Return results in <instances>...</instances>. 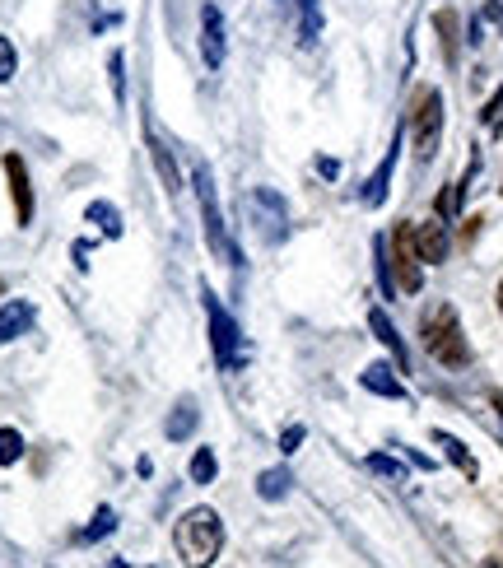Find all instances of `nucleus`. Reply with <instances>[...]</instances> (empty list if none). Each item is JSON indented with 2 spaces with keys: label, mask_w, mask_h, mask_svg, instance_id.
<instances>
[{
  "label": "nucleus",
  "mask_w": 503,
  "mask_h": 568,
  "mask_svg": "<svg viewBox=\"0 0 503 568\" xmlns=\"http://www.w3.org/2000/svg\"><path fill=\"white\" fill-rule=\"evenodd\" d=\"M485 19H490V24H499V28H503V10H499V5H485Z\"/></svg>",
  "instance_id": "nucleus-32"
},
{
  "label": "nucleus",
  "mask_w": 503,
  "mask_h": 568,
  "mask_svg": "<svg viewBox=\"0 0 503 568\" xmlns=\"http://www.w3.org/2000/svg\"><path fill=\"white\" fill-rule=\"evenodd\" d=\"M317 173H322V177H340V163L322 154V159H317Z\"/></svg>",
  "instance_id": "nucleus-31"
},
{
  "label": "nucleus",
  "mask_w": 503,
  "mask_h": 568,
  "mask_svg": "<svg viewBox=\"0 0 503 568\" xmlns=\"http://www.w3.org/2000/svg\"><path fill=\"white\" fill-rule=\"evenodd\" d=\"M415 252H420L424 266L448 261V229H443V219H424V224H415Z\"/></svg>",
  "instance_id": "nucleus-11"
},
{
  "label": "nucleus",
  "mask_w": 503,
  "mask_h": 568,
  "mask_svg": "<svg viewBox=\"0 0 503 568\" xmlns=\"http://www.w3.org/2000/svg\"><path fill=\"white\" fill-rule=\"evenodd\" d=\"M480 117H485V126H490V131H499V126H503V89L490 98V103H485V112H480Z\"/></svg>",
  "instance_id": "nucleus-30"
},
{
  "label": "nucleus",
  "mask_w": 503,
  "mask_h": 568,
  "mask_svg": "<svg viewBox=\"0 0 503 568\" xmlns=\"http://www.w3.org/2000/svg\"><path fill=\"white\" fill-rule=\"evenodd\" d=\"M84 219H89L98 233H108V238H122V215H117V205H112V201H94L89 210H84Z\"/></svg>",
  "instance_id": "nucleus-19"
},
{
  "label": "nucleus",
  "mask_w": 503,
  "mask_h": 568,
  "mask_svg": "<svg viewBox=\"0 0 503 568\" xmlns=\"http://www.w3.org/2000/svg\"><path fill=\"white\" fill-rule=\"evenodd\" d=\"M173 541L187 568H210L219 559V550H224V517L215 508H191V513L177 517Z\"/></svg>",
  "instance_id": "nucleus-1"
},
{
  "label": "nucleus",
  "mask_w": 503,
  "mask_h": 568,
  "mask_svg": "<svg viewBox=\"0 0 503 568\" xmlns=\"http://www.w3.org/2000/svg\"><path fill=\"white\" fill-rule=\"evenodd\" d=\"M191 485H215V475H219V457H215V447H196L191 452Z\"/></svg>",
  "instance_id": "nucleus-20"
},
{
  "label": "nucleus",
  "mask_w": 503,
  "mask_h": 568,
  "mask_svg": "<svg viewBox=\"0 0 503 568\" xmlns=\"http://www.w3.org/2000/svg\"><path fill=\"white\" fill-rule=\"evenodd\" d=\"M373 257H378V284L382 294H396V275H392V257H387V238L373 243Z\"/></svg>",
  "instance_id": "nucleus-25"
},
{
  "label": "nucleus",
  "mask_w": 503,
  "mask_h": 568,
  "mask_svg": "<svg viewBox=\"0 0 503 568\" xmlns=\"http://www.w3.org/2000/svg\"><path fill=\"white\" fill-rule=\"evenodd\" d=\"M359 382H364V392H373V396H387V401H406V382L396 378L387 364H368L364 373H359Z\"/></svg>",
  "instance_id": "nucleus-13"
},
{
  "label": "nucleus",
  "mask_w": 503,
  "mask_h": 568,
  "mask_svg": "<svg viewBox=\"0 0 503 568\" xmlns=\"http://www.w3.org/2000/svg\"><path fill=\"white\" fill-rule=\"evenodd\" d=\"M5 177H10V196H14V219L19 229L33 224V182H28V163L19 154H5Z\"/></svg>",
  "instance_id": "nucleus-9"
},
{
  "label": "nucleus",
  "mask_w": 503,
  "mask_h": 568,
  "mask_svg": "<svg viewBox=\"0 0 503 568\" xmlns=\"http://www.w3.org/2000/svg\"><path fill=\"white\" fill-rule=\"evenodd\" d=\"M289 489H294V475H289V466H271V471L257 475V494H261L266 503L289 499Z\"/></svg>",
  "instance_id": "nucleus-16"
},
{
  "label": "nucleus",
  "mask_w": 503,
  "mask_h": 568,
  "mask_svg": "<svg viewBox=\"0 0 503 568\" xmlns=\"http://www.w3.org/2000/svg\"><path fill=\"white\" fill-rule=\"evenodd\" d=\"M299 5V42H317L322 33V5L317 0H294Z\"/></svg>",
  "instance_id": "nucleus-21"
},
{
  "label": "nucleus",
  "mask_w": 503,
  "mask_h": 568,
  "mask_svg": "<svg viewBox=\"0 0 503 568\" xmlns=\"http://www.w3.org/2000/svg\"><path fill=\"white\" fill-rule=\"evenodd\" d=\"M303 438H308V429H303V424H289V429L280 433V452H285V457H294V452L303 447Z\"/></svg>",
  "instance_id": "nucleus-28"
},
{
  "label": "nucleus",
  "mask_w": 503,
  "mask_h": 568,
  "mask_svg": "<svg viewBox=\"0 0 503 568\" xmlns=\"http://www.w3.org/2000/svg\"><path fill=\"white\" fill-rule=\"evenodd\" d=\"M108 80H112V98H117V103H126V56L122 52L108 56Z\"/></svg>",
  "instance_id": "nucleus-26"
},
{
  "label": "nucleus",
  "mask_w": 503,
  "mask_h": 568,
  "mask_svg": "<svg viewBox=\"0 0 503 568\" xmlns=\"http://www.w3.org/2000/svg\"><path fill=\"white\" fill-rule=\"evenodd\" d=\"M410 140H415V159L429 163L443 140V94L438 89H420L410 103Z\"/></svg>",
  "instance_id": "nucleus-6"
},
{
  "label": "nucleus",
  "mask_w": 503,
  "mask_h": 568,
  "mask_svg": "<svg viewBox=\"0 0 503 568\" xmlns=\"http://www.w3.org/2000/svg\"><path fill=\"white\" fill-rule=\"evenodd\" d=\"M485 568H503V564H499V559H494V564H485Z\"/></svg>",
  "instance_id": "nucleus-34"
},
{
  "label": "nucleus",
  "mask_w": 503,
  "mask_h": 568,
  "mask_svg": "<svg viewBox=\"0 0 503 568\" xmlns=\"http://www.w3.org/2000/svg\"><path fill=\"white\" fill-rule=\"evenodd\" d=\"M243 215H247V224L257 229V238L261 243H285L289 238V205H285V196L280 191H271V187H252L243 196Z\"/></svg>",
  "instance_id": "nucleus-5"
},
{
  "label": "nucleus",
  "mask_w": 503,
  "mask_h": 568,
  "mask_svg": "<svg viewBox=\"0 0 503 568\" xmlns=\"http://www.w3.org/2000/svg\"><path fill=\"white\" fill-rule=\"evenodd\" d=\"M499 410H503V396H499Z\"/></svg>",
  "instance_id": "nucleus-35"
},
{
  "label": "nucleus",
  "mask_w": 503,
  "mask_h": 568,
  "mask_svg": "<svg viewBox=\"0 0 503 568\" xmlns=\"http://www.w3.org/2000/svg\"><path fill=\"white\" fill-rule=\"evenodd\" d=\"M420 340H424V350L434 354V364H443V368L471 364V345H466V331H462V322H457L452 303H434V308L424 312Z\"/></svg>",
  "instance_id": "nucleus-2"
},
{
  "label": "nucleus",
  "mask_w": 503,
  "mask_h": 568,
  "mask_svg": "<svg viewBox=\"0 0 503 568\" xmlns=\"http://www.w3.org/2000/svg\"><path fill=\"white\" fill-rule=\"evenodd\" d=\"M145 145H150V159H154V168H159V177H164V191L177 196V191H182V173H177L173 149L164 145V136H159V126L154 122H145Z\"/></svg>",
  "instance_id": "nucleus-10"
},
{
  "label": "nucleus",
  "mask_w": 503,
  "mask_h": 568,
  "mask_svg": "<svg viewBox=\"0 0 503 568\" xmlns=\"http://www.w3.org/2000/svg\"><path fill=\"white\" fill-rule=\"evenodd\" d=\"M112 531H117V513H112V508H98L94 522L80 531V541H103V536H112Z\"/></svg>",
  "instance_id": "nucleus-23"
},
{
  "label": "nucleus",
  "mask_w": 503,
  "mask_h": 568,
  "mask_svg": "<svg viewBox=\"0 0 503 568\" xmlns=\"http://www.w3.org/2000/svg\"><path fill=\"white\" fill-rule=\"evenodd\" d=\"M201 298H205V317H210V350H215V364L224 368V373H243L247 359H252L247 336L238 331V322L229 317V308L215 298L210 284H201Z\"/></svg>",
  "instance_id": "nucleus-3"
},
{
  "label": "nucleus",
  "mask_w": 503,
  "mask_h": 568,
  "mask_svg": "<svg viewBox=\"0 0 503 568\" xmlns=\"http://www.w3.org/2000/svg\"><path fill=\"white\" fill-rule=\"evenodd\" d=\"M396 149H401V131H396L392 149H387V159L378 163V173L364 182V205H368V210H378V205L387 201V187H392V168H396Z\"/></svg>",
  "instance_id": "nucleus-14"
},
{
  "label": "nucleus",
  "mask_w": 503,
  "mask_h": 568,
  "mask_svg": "<svg viewBox=\"0 0 503 568\" xmlns=\"http://www.w3.org/2000/svg\"><path fill=\"white\" fill-rule=\"evenodd\" d=\"M499 312H503V284H499Z\"/></svg>",
  "instance_id": "nucleus-33"
},
{
  "label": "nucleus",
  "mask_w": 503,
  "mask_h": 568,
  "mask_svg": "<svg viewBox=\"0 0 503 568\" xmlns=\"http://www.w3.org/2000/svg\"><path fill=\"white\" fill-rule=\"evenodd\" d=\"M368 326H373V336H378L382 345H387V350H392L396 368H401V373H406V368H410V350H406V340L396 336L392 317H387V312H382V308H368Z\"/></svg>",
  "instance_id": "nucleus-12"
},
{
  "label": "nucleus",
  "mask_w": 503,
  "mask_h": 568,
  "mask_svg": "<svg viewBox=\"0 0 503 568\" xmlns=\"http://www.w3.org/2000/svg\"><path fill=\"white\" fill-rule=\"evenodd\" d=\"M28 326H33V303H24V298H10V303L0 308V345L19 340Z\"/></svg>",
  "instance_id": "nucleus-15"
},
{
  "label": "nucleus",
  "mask_w": 503,
  "mask_h": 568,
  "mask_svg": "<svg viewBox=\"0 0 503 568\" xmlns=\"http://www.w3.org/2000/svg\"><path fill=\"white\" fill-rule=\"evenodd\" d=\"M14 75H19V52L10 38H0V84H10Z\"/></svg>",
  "instance_id": "nucleus-27"
},
{
  "label": "nucleus",
  "mask_w": 503,
  "mask_h": 568,
  "mask_svg": "<svg viewBox=\"0 0 503 568\" xmlns=\"http://www.w3.org/2000/svg\"><path fill=\"white\" fill-rule=\"evenodd\" d=\"M368 471H378V475H392V480H401V461H392V457H382V452H373V457H368Z\"/></svg>",
  "instance_id": "nucleus-29"
},
{
  "label": "nucleus",
  "mask_w": 503,
  "mask_h": 568,
  "mask_svg": "<svg viewBox=\"0 0 503 568\" xmlns=\"http://www.w3.org/2000/svg\"><path fill=\"white\" fill-rule=\"evenodd\" d=\"M387 257H392L396 289L420 294L424 289V261H420V252H415V224H396L392 243H387Z\"/></svg>",
  "instance_id": "nucleus-7"
},
{
  "label": "nucleus",
  "mask_w": 503,
  "mask_h": 568,
  "mask_svg": "<svg viewBox=\"0 0 503 568\" xmlns=\"http://www.w3.org/2000/svg\"><path fill=\"white\" fill-rule=\"evenodd\" d=\"M224 56H229L224 14H219V5H205V10H201V61L210 70H219V66H224Z\"/></svg>",
  "instance_id": "nucleus-8"
},
{
  "label": "nucleus",
  "mask_w": 503,
  "mask_h": 568,
  "mask_svg": "<svg viewBox=\"0 0 503 568\" xmlns=\"http://www.w3.org/2000/svg\"><path fill=\"white\" fill-rule=\"evenodd\" d=\"M434 28L443 33V56H448V61H457V14H452V10H438V14H434Z\"/></svg>",
  "instance_id": "nucleus-22"
},
{
  "label": "nucleus",
  "mask_w": 503,
  "mask_h": 568,
  "mask_svg": "<svg viewBox=\"0 0 503 568\" xmlns=\"http://www.w3.org/2000/svg\"><path fill=\"white\" fill-rule=\"evenodd\" d=\"M196 424H201V415H196V401H191V396H182V401L173 406V415H168L164 433L177 443V438H191V433H196Z\"/></svg>",
  "instance_id": "nucleus-17"
},
{
  "label": "nucleus",
  "mask_w": 503,
  "mask_h": 568,
  "mask_svg": "<svg viewBox=\"0 0 503 568\" xmlns=\"http://www.w3.org/2000/svg\"><path fill=\"white\" fill-rule=\"evenodd\" d=\"M434 438H438V447L448 452V461H452V466H457V471H462L466 480H476V475H480V466H476V457L466 452V443H462V438H452V433H443V429H438Z\"/></svg>",
  "instance_id": "nucleus-18"
},
{
  "label": "nucleus",
  "mask_w": 503,
  "mask_h": 568,
  "mask_svg": "<svg viewBox=\"0 0 503 568\" xmlns=\"http://www.w3.org/2000/svg\"><path fill=\"white\" fill-rule=\"evenodd\" d=\"M191 173H196V201H201V219H205V247H210L219 261L238 266V247H233L229 224H224V210H219V191H215V173H210V163L196 159Z\"/></svg>",
  "instance_id": "nucleus-4"
},
{
  "label": "nucleus",
  "mask_w": 503,
  "mask_h": 568,
  "mask_svg": "<svg viewBox=\"0 0 503 568\" xmlns=\"http://www.w3.org/2000/svg\"><path fill=\"white\" fill-rule=\"evenodd\" d=\"M24 457V433L19 429H0V466H14Z\"/></svg>",
  "instance_id": "nucleus-24"
}]
</instances>
